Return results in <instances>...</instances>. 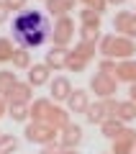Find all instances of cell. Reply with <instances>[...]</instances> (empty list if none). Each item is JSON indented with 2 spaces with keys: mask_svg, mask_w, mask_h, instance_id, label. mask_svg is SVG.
I'll return each mask as SVG.
<instances>
[{
  "mask_svg": "<svg viewBox=\"0 0 136 154\" xmlns=\"http://www.w3.org/2000/svg\"><path fill=\"white\" fill-rule=\"evenodd\" d=\"M98 51H100V57H108V59H116V62L134 59L136 41L128 36H118V33H105L98 41Z\"/></svg>",
  "mask_w": 136,
  "mask_h": 154,
  "instance_id": "cell-2",
  "label": "cell"
},
{
  "mask_svg": "<svg viewBox=\"0 0 136 154\" xmlns=\"http://www.w3.org/2000/svg\"><path fill=\"white\" fill-rule=\"evenodd\" d=\"M123 128H126V123L118 121V118H105V121L100 123V134H103L105 139H110V141H113V139L118 136Z\"/></svg>",
  "mask_w": 136,
  "mask_h": 154,
  "instance_id": "cell-17",
  "label": "cell"
},
{
  "mask_svg": "<svg viewBox=\"0 0 136 154\" xmlns=\"http://www.w3.org/2000/svg\"><path fill=\"white\" fill-rule=\"evenodd\" d=\"M3 116H8V100L5 98H0V118Z\"/></svg>",
  "mask_w": 136,
  "mask_h": 154,
  "instance_id": "cell-36",
  "label": "cell"
},
{
  "mask_svg": "<svg viewBox=\"0 0 136 154\" xmlns=\"http://www.w3.org/2000/svg\"><path fill=\"white\" fill-rule=\"evenodd\" d=\"M72 51H75V54H80L82 59H87V62H90V59L95 57V44H87V41H77Z\"/></svg>",
  "mask_w": 136,
  "mask_h": 154,
  "instance_id": "cell-28",
  "label": "cell"
},
{
  "mask_svg": "<svg viewBox=\"0 0 136 154\" xmlns=\"http://www.w3.org/2000/svg\"><path fill=\"white\" fill-rule=\"evenodd\" d=\"M23 134H26V139H28V141L41 144V146H44V144L57 141V136H59V131H57L54 126H49L46 121H31V123H26Z\"/></svg>",
  "mask_w": 136,
  "mask_h": 154,
  "instance_id": "cell-3",
  "label": "cell"
},
{
  "mask_svg": "<svg viewBox=\"0 0 136 154\" xmlns=\"http://www.w3.org/2000/svg\"><path fill=\"white\" fill-rule=\"evenodd\" d=\"M72 38H75V21H72L70 16H62L54 21V26H51V44L54 46H70Z\"/></svg>",
  "mask_w": 136,
  "mask_h": 154,
  "instance_id": "cell-4",
  "label": "cell"
},
{
  "mask_svg": "<svg viewBox=\"0 0 136 154\" xmlns=\"http://www.w3.org/2000/svg\"><path fill=\"white\" fill-rule=\"evenodd\" d=\"M80 26H103V16L90 8H82L80 11Z\"/></svg>",
  "mask_w": 136,
  "mask_h": 154,
  "instance_id": "cell-24",
  "label": "cell"
},
{
  "mask_svg": "<svg viewBox=\"0 0 136 154\" xmlns=\"http://www.w3.org/2000/svg\"><path fill=\"white\" fill-rule=\"evenodd\" d=\"M39 154H62V146H59V141L44 144V146H41V152H39Z\"/></svg>",
  "mask_w": 136,
  "mask_h": 154,
  "instance_id": "cell-33",
  "label": "cell"
},
{
  "mask_svg": "<svg viewBox=\"0 0 136 154\" xmlns=\"http://www.w3.org/2000/svg\"><path fill=\"white\" fill-rule=\"evenodd\" d=\"M136 152V131L126 126L118 136L113 139V152L110 154H134Z\"/></svg>",
  "mask_w": 136,
  "mask_h": 154,
  "instance_id": "cell-7",
  "label": "cell"
},
{
  "mask_svg": "<svg viewBox=\"0 0 136 154\" xmlns=\"http://www.w3.org/2000/svg\"><path fill=\"white\" fill-rule=\"evenodd\" d=\"M87 64H90L87 59H82L80 54H75V51L70 49V57H67V69H70V72L80 75V72H85V69H87Z\"/></svg>",
  "mask_w": 136,
  "mask_h": 154,
  "instance_id": "cell-23",
  "label": "cell"
},
{
  "mask_svg": "<svg viewBox=\"0 0 136 154\" xmlns=\"http://www.w3.org/2000/svg\"><path fill=\"white\" fill-rule=\"evenodd\" d=\"M8 16H11V11H8V8H5V3L0 0V26H3V23L8 21Z\"/></svg>",
  "mask_w": 136,
  "mask_h": 154,
  "instance_id": "cell-34",
  "label": "cell"
},
{
  "mask_svg": "<svg viewBox=\"0 0 136 154\" xmlns=\"http://www.w3.org/2000/svg\"><path fill=\"white\" fill-rule=\"evenodd\" d=\"M105 3H108V5H123L126 0H105Z\"/></svg>",
  "mask_w": 136,
  "mask_h": 154,
  "instance_id": "cell-38",
  "label": "cell"
},
{
  "mask_svg": "<svg viewBox=\"0 0 136 154\" xmlns=\"http://www.w3.org/2000/svg\"><path fill=\"white\" fill-rule=\"evenodd\" d=\"M116 64H118L116 59H108V57H103V59L98 62V72H103V75H113V72H116Z\"/></svg>",
  "mask_w": 136,
  "mask_h": 154,
  "instance_id": "cell-31",
  "label": "cell"
},
{
  "mask_svg": "<svg viewBox=\"0 0 136 154\" xmlns=\"http://www.w3.org/2000/svg\"><path fill=\"white\" fill-rule=\"evenodd\" d=\"M44 3H46V0H44Z\"/></svg>",
  "mask_w": 136,
  "mask_h": 154,
  "instance_id": "cell-40",
  "label": "cell"
},
{
  "mask_svg": "<svg viewBox=\"0 0 136 154\" xmlns=\"http://www.w3.org/2000/svg\"><path fill=\"white\" fill-rule=\"evenodd\" d=\"M134 154H136V152H134Z\"/></svg>",
  "mask_w": 136,
  "mask_h": 154,
  "instance_id": "cell-42",
  "label": "cell"
},
{
  "mask_svg": "<svg viewBox=\"0 0 136 154\" xmlns=\"http://www.w3.org/2000/svg\"><path fill=\"white\" fill-rule=\"evenodd\" d=\"M46 13H49V16H54V18H62V16H67V8L62 5L59 0H46Z\"/></svg>",
  "mask_w": 136,
  "mask_h": 154,
  "instance_id": "cell-29",
  "label": "cell"
},
{
  "mask_svg": "<svg viewBox=\"0 0 136 154\" xmlns=\"http://www.w3.org/2000/svg\"><path fill=\"white\" fill-rule=\"evenodd\" d=\"M51 105H54L51 98H36L31 105H28V110H31V121H46Z\"/></svg>",
  "mask_w": 136,
  "mask_h": 154,
  "instance_id": "cell-14",
  "label": "cell"
},
{
  "mask_svg": "<svg viewBox=\"0 0 136 154\" xmlns=\"http://www.w3.org/2000/svg\"><path fill=\"white\" fill-rule=\"evenodd\" d=\"M46 123H49V126H54L57 131H62L67 123H72V121H70V110L62 108V105H51L49 116H46Z\"/></svg>",
  "mask_w": 136,
  "mask_h": 154,
  "instance_id": "cell-15",
  "label": "cell"
},
{
  "mask_svg": "<svg viewBox=\"0 0 136 154\" xmlns=\"http://www.w3.org/2000/svg\"><path fill=\"white\" fill-rule=\"evenodd\" d=\"M67 57H70V49L64 46H51L44 57V64L49 67L51 72H59V69H67Z\"/></svg>",
  "mask_w": 136,
  "mask_h": 154,
  "instance_id": "cell-9",
  "label": "cell"
},
{
  "mask_svg": "<svg viewBox=\"0 0 136 154\" xmlns=\"http://www.w3.org/2000/svg\"><path fill=\"white\" fill-rule=\"evenodd\" d=\"M80 3H82L85 8H90V11L100 13V16H103V13H105V8H108V3H105V0H80Z\"/></svg>",
  "mask_w": 136,
  "mask_h": 154,
  "instance_id": "cell-30",
  "label": "cell"
},
{
  "mask_svg": "<svg viewBox=\"0 0 136 154\" xmlns=\"http://www.w3.org/2000/svg\"><path fill=\"white\" fill-rule=\"evenodd\" d=\"M134 16H136V13H131V11H118V13H116V18H113V28L118 31V36H126V33H128Z\"/></svg>",
  "mask_w": 136,
  "mask_h": 154,
  "instance_id": "cell-18",
  "label": "cell"
},
{
  "mask_svg": "<svg viewBox=\"0 0 136 154\" xmlns=\"http://www.w3.org/2000/svg\"><path fill=\"white\" fill-rule=\"evenodd\" d=\"M8 103H26V105H31L33 103V88L28 82H21L18 80L16 85H13V90L8 93Z\"/></svg>",
  "mask_w": 136,
  "mask_h": 154,
  "instance_id": "cell-12",
  "label": "cell"
},
{
  "mask_svg": "<svg viewBox=\"0 0 136 154\" xmlns=\"http://www.w3.org/2000/svg\"><path fill=\"white\" fill-rule=\"evenodd\" d=\"M62 154H80V149H62Z\"/></svg>",
  "mask_w": 136,
  "mask_h": 154,
  "instance_id": "cell-39",
  "label": "cell"
},
{
  "mask_svg": "<svg viewBox=\"0 0 136 154\" xmlns=\"http://www.w3.org/2000/svg\"><path fill=\"white\" fill-rule=\"evenodd\" d=\"M116 118H118V121H123V123L134 121V118H136V103H134V100H118Z\"/></svg>",
  "mask_w": 136,
  "mask_h": 154,
  "instance_id": "cell-20",
  "label": "cell"
},
{
  "mask_svg": "<svg viewBox=\"0 0 136 154\" xmlns=\"http://www.w3.org/2000/svg\"><path fill=\"white\" fill-rule=\"evenodd\" d=\"M3 3H5V8L8 11H26V5H28V0H3Z\"/></svg>",
  "mask_w": 136,
  "mask_h": 154,
  "instance_id": "cell-32",
  "label": "cell"
},
{
  "mask_svg": "<svg viewBox=\"0 0 136 154\" xmlns=\"http://www.w3.org/2000/svg\"><path fill=\"white\" fill-rule=\"evenodd\" d=\"M87 108H90V95H87V90L75 88L72 95L67 98V110L70 113H87Z\"/></svg>",
  "mask_w": 136,
  "mask_h": 154,
  "instance_id": "cell-10",
  "label": "cell"
},
{
  "mask_svg": "<svg viewBox=\"0 0 136 154\" xmlns=\"http://www.w3.org/2000/svg\"><path fill=\"white\" fill-rule=\"evenodd\" d=\"M16 82H18V77L13 69H0V98H8V93L13 90Z\"/></svg>",
  "mask_w": 136,
  "mask_h": 154,
  "instance_id": "cell-22",
  "label": "cell"
},
{
  "mask_svg": "<svg viewBox=\"0 0 136 154\" xmlns=\"http://www.w3.org/2000/svg\"><path fill=\"white\" fill-rule=\"evenodd\" d=\"M113 77L118 80V82L134 85V82H136V59H123V62H118V64H116Z\"/></svg>",
  "mask_w": 136,
  "mask_h": 154,
  "instance_id": "cell-13",
  "label": "cell"
},
{
  "mask_svg": "<svg viewBox=\"0 0 136 154\" xmlns=\"http://www.w3.org/2000/svg\"><path fill=\"white\" fill-rule=\"evenodd\" d=\"M90 90H93V93L98 95L100 100L113 98L116 90H118V80H116L113 75H103V72H95L93 80H90Z\"/></svg>",
  "mask_w": 136,
  "mask_h": 154,
  "instance_id": "cell-5",
  "label": "cell"
},
{
  "mask_svg": "<svg viewBox=\"0 0 136 154\" xmlns=\"http://www.w3.org/2000/svg\"><path fill=\"white\" fill-rule=\"evenodd\" d=\"M13 38L21 49H39L51 41V23L49 16L41 11H21L13 18Z\"/></svg>",
  "mask_w": 136,
  "mask_h": 154,
  "instance_id": "cell-1",
  "label": "cell"
},
{
  "mask_svg": "<svg viewBox=\"0 0 136 154\" xmlns=\"http://www.w3.org/2000/svg\"><path fill=\"white\" fill-rule=\"evenodd\" d=\"M13 51H16V46H13V41L8 36H0V64H5V62L13 59Z\"/></svg>",
  "mask_w": 136,
  "mask_h": 154,
  "instance_id": "cell-27",
  "label": "cell"
},
{
  "mask_svg": "<svg viewBox=\"0 0 136 154\" xmlns=\"http://www.w3.org/2000/svg\"><path fill=\"white\" fill-rule=\"evenodd\" d=\"M85 118L93 126H100V123L108 118V113H105V105H103V100H95V103H90V108H87V113H85Z\"/></svg>",
  "mask_w": 136,
  "mask_h": 154,
  "instance_id": "cell-16",
  "label": "cell"
},
{
  "mask_svg": "<svg viewBox=\"0 0 136 154\" xmlns=\"http://www.w3.org/2000/svg\"><path fill=\"white\" fill-rule=\"evenodd\" d=\"M13 67H16V69H21V72H28L31 69V51L28 49H21V46H16V51H13Z\"/></svg>",
  "mask_w": 136,
  "mask_h": 154,
  "instance_id": "cell-19",
  "label": "cell"
},
{
  "mask_svg": "<svg viewBox=\"0 0 136 154\" xmlns=\"http://www.w3.org/2000/svg\"><path fill=\"white\" fill-rule=\"evenodd\" d=\"M72 82H70V77L64 75H57L54 80L49 82V93H51V100L54 103H67V98L72 95Z\"/></svg>",
  "mask_w": 136,
  "mask_h": 154,
  "instance_id": "cell-8",
  "label": "cell"
},
{
  "mask_svg": "<svg viewBox=\"0 0 136 154\" xmlns=\"http://www.w3.org/2000/svg\"><path fill=\"white\" fill-rule=\"evenodd\" d=\"M59 3H62V5L67 8V11H75V5L80 3V0H59Z\"/></svg>",
  "mask_w": 136,
  "mask_h": 154,
  "instance_id": "cell-35",
  "label": "cell"
},
{
  "mask_svg": "<svg viewBox=\"0 0 136 154\" xmlns=\"http://www.w3.org/2000/svg\"><path fill=\"white\" fill-rule=\"evenodd\" d=\"M18 152V139L13 134H0V154H13Z\"/></svg>",
  "mask_w": 136,
  "mask_h": 154,
  "instance_id": "cell-26",
  "label": "cell"
},
{
  "mask_svg": "<svg viewBox=\"0 0 136 154\" xmlns=\"http://www.w3.org/2000/svg\"><path fill=\"white\" fill-rule=\"evenodd\" d=\"M100 26H80V41H87V44H98L100 41Z\"/></svg>",
  "mask_w": 136,
  "mask_h": 154,
  "instance_id": "cell-25",
  "label": "cell"
},
{
  "mask_svg": "<svg viewBox=\"0 0 136 154\" xmlns=\"http://www.w3.org/2000/svg\"><path fill=\"white\" fill-rule=\"evenodd\" d=\"M82 139H85V131H82V126H77V123H67V126L59 131L57 141H59V146H62V149H77V146L82 144Z\"/></svg>",
  "mask_w": 136,
  "mask_h": 154,
  "instance_id": "cell-6",
  "label": "cell"
},
{
  "mask_svg": "<svg viewBox=\"0 0 136 154\" xmlns=\"http://www.w3.org/2000/svg\"><path fill=\"white\" fill-rule=\"evenodd\" d=\"M128 95H131V100H134V103H136V82H134V85H131V88H128Z\"/></svg>",
  "mask_w": 136,
  "mask_h": 154,
  "instance_id": "cell-37",
  "label": "cell"
},
{
  "mask_svg": "<svg viewBox=\"0 0 136 154\" xmlns=\"http://www.w3.org/2000/svg\"><path fill=\"white\" fill-rule=\"evenodd\" d=\"M8 116H11L16 123H26L31 118V110L26 103H8Z\"/></svg>",
  "mask_w": 136,
  "mask_h": 154,
  "instance_id": "cell-21",
  "label": "cell"
},
{
  "mask_svg": "<svg viewBox=\"0 0 136 154\" xmlns=\"http://www.w3.org/2000/svg\"><path fill=\"white\" fill-rule=\"evenodd\" d=\"M31 88H41V85H49L51 82V69L44 62H39V64H31V69H28V80H26Z\"/></svg>",
  "mask_w": 136,
  "mask_h": 154,
  "instance_id": "cell-11",
  "label": "cell"
},
{
  "mask_svg": "<svg viewBox=\"0 0 136 154\" xmlns=\"http://www.w3.org/2000/svg\"><path fill=\"white\" fill-rule=\"evenodd\" d=\"M0 134H3V131H0Z\"/></svg>",
  "mask_w": 136,
  "mask_h": 154,
  "instance_id": "cell-41",
  "label": "cell"
}]
</instances>
